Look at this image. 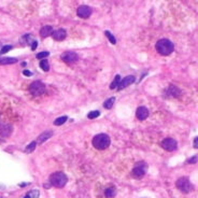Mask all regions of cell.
I'll list each match as a JSON object with an SVG mask.
<instances>
[{"mask_svg": "<svg viewBox=\"0 0 198 198\" xmlns=\"http://www.w3.org/2000/svg\"><path fill=\"white\" fill-rule=\"evenodd\" d=\"M104 35L107 36V38L109 39V41H110V42L112 44H115V43H117V39H115V37H114V36L112 35V34H111L110 31L106 30V31H104Z\"/></svg>", "mask_w": 198, "mask_h": 198, "instance_id": "cell-24", "label": "cell"}, {"mask_svg": "<svg viewBox=\"0 0 198 198\" xmlns=\"http://www.w3.org/2000/svg\"><path fill=\"white\" fill-rule=\"evenodd\" d=\"M111 139L107 134H98L93 138V145L97 150H106L109 148Z\"/></svg>", "mask_w": 198, "mask_h": 198, "instance_id": "cell-2", "label": "cell"}, {"mask_svg": "<svg viewBox=\"0 0 198 198\" xmlns=\"http://www.w3.org/2000/svg\"><path fill=\"white\" fill-rule=\"evenodd\" d=\"M52 36H53V38L55 39V40L63 41L64 39L67 37V32H66L65 29L60 28V29H57V30H54L53 34H52Z\"/></svg>", "mask_w": 198, "mask_h": 198, "instance_id": "cell-12", "label": "cell"}, {"mask_svg": "<svg viewBox=\"0 0 198 198\" xmlns=\"http://www.w3.org/2000/svg\"><path fill=\"white\" fill-rule=\"evenodd\" d=\"M99 115H100V112H99V111H97V110H96V111H91V112L87 114V117L89 119H96V117H98Z\"/></svg>", "mask_w": 198, "mask_h": 198, "instance_id": "cell-25", "label": "cell"}, {"mask_svg": "<svg viewBox=\"0 0 198 198\" xmlns=\"http://www.w3.org/2000/svg\"><path fill=\"white\" fill-rule=\"evenodd\" d=\"M136 117H137V119H140V121H143V119H148L149 117V110L148 108L145 107H139L138 109H137V111H136Z\"/></svg>", "mask_w": 198, "mask_h": 198, "instance_id": "cell-11", "label": "cell"}, {"mask_svg": "<svg viewBox=\"0 0 198 198\" xmlns=\"http://www.w3.org/2000/svg\"><path fill=\"white\" fill-rule=\"evenodd\" d=\"M24 76H31V72H30V71H28V70H25V71H24Z\"/></svg>", "mask_w": 198, "mask_h": 198, "instance_id": "cell-31", "label": "cell"}, {"mask_svg": "<svg viewBox=\"0 0 198 198\" xmlns=\"http://www.w3.org/2000/svg\"><path fill=\"white\" fill-rule=\"evenodd\" d=\"M12 45H4V46L1 47V50H0V57H1V55H3V54L8 53L10 50H12Z\"/></svg>", "mask_w": 198, "mask_h": 198, "instance_id": "cell-26", "label": "cell"}, {"mask_svg": "<svg viewBox=\"0 0 198 198\" xmlns=\"http://www.w3.org/2000/svg\"><path fill=\"white\" fill-rule=\"evenodd\" d=\"M29 91L31 93L32 96H41L45 91V85L41 81L32 82L29 86Z\"/></svg>", "mask_w": 198, "mask_h": 198, "instance_id": "cell-4", "label": "cell"}, {"mask_svg": "<svg viewBox=\"0 0 198 198\" xmlns=\"http://www.w3.org/2000/svg\"><path fill=\"white\" fill-rule=\"evenodd\" d=\"M104 195H106L107 198H113V197H115V195H117V191H115L113 187H109V189H106Z\"/></svg>", "mask_w": 198, "mask_h": 198, "instance_id": "cell-18", "label": "cell"}, {"mask_svg": "<svg viewBox=\"0 0 198 198\" xmlns=\"http://www.w3.org/2000/svg\"><path fill=\"white\" fill-rule=\"evenodd\" d=\"M67 119H68V117H67L66 115L58 117V119H56L55 121H54V125H56V126L63 125V124H65V123L67 122Z\"/></svg>", "mask_w": 198, "mask_h": 198, "instance_id": "cell-20", "label": "cell"}, {"mask_svg": "<svg viewBox=\"0 0 198 198\" xmlns=\"http://www.w3.org/2000/svg\"><path fill=\"white\" fill-rule=\"evenodd\" d=\"M27 196H28L29 198H39V191H36V189L30 191V192L27 194Z\"/></svg>", "mask_w": 198, "mask_h": 198, "instance_id": "cell-27", "label": "cell"}, {"mask_svg": "<svg viewBox=\"0 0 198 198\" xmlns=\"http://www.w3.org/2000/svg\"><path fill=\"white\" fill-rule=\"evenodd\" d=\"M76 14L81 19H88L91 15V9L87 6H80L76 10Z\"/></svg>", "mask_w": 198, "mask_h": 198, "instance_id": "cell-10", "label": "cell"}, {"mask_svg": "<svg viewBox=\"0 0 198 198\" xmlns=\"http://www.w3.org/2000/svg\"><path fill=\"white\" fill-rule=\"evenodd\" d=\"M148 171V165L143 162L141 163H138L134 167V169H132V174L136 177V178H139V179H141L143 177L145 176V173Z\"/></svg>", "mask_w": 198, "mask_h": 198, "instance_id": "cell-6", "label": "cell"}, {"mask_svg": "<svg viewBox=\"0 0 198 198\" xmlns=\"http://www.w3.org/2000/svg\"><path fill=\"white\" fill-rule=\"evenodd\" d=\"M24 198H29V197H28V196H27V195H26V196H25V197H24Z\"/></svg>", "mask_w": 198, "mask_h": 198, "instance_id": "cell-33", "label": "cell"}, {"mask_svg": "<svg viewBox=\"0 0 198 198\" xmlns=\"http://www.w3.org/2000/svg\"><path fill=\"white\" fill-rule=\"evenodd\" d=\"M54 132H51V130H47V132H42L40 136H39V138H38V141L39 143H43V142H45L47 140V139H50L52 136H53Z\"/></svg>", "mask_w": 198, "mask_h": 198, "instance_id": "cell-14", "label": "cell"}, {"mask_svg": "<svg viewBox=\"0 0 198 198\" xmlns=\"http://www.w3.org/2000/svg\"><path fill=\"white\" fill-rule=\"evenodd\" d=\"M53 34V27L52 26H43L40 30V36L41 38H47L52 36Z\"/></svg>", "mask_w": 198, "mask_h": 198, "instance_id": "cell-13", "label": "cell"}, {"mask_svg": "<svg viewBox=\"0 0 198 198\" xmlns=\"http://www.w3.org/2000/svg\"><path fill=\"white\" fill-rule=\"evenodd\" d=\"M194 148L197 149V137H196V138L194 139Z\"/></svg>", "mask_w": 198, "mask_h": 198, "instance_id": "cell-32", "label": "cell"}, {"mask_svg": "<svg viewBox=\"0 0 198 198\" xmlns=\"http://www.w3.org/2000/svg\"><path fill=\"white\" fill-rule=\"evenodd\" d=\"M17 63V58L13 57H0V65H11Z\"/></svg>", "mask_w": 198, "mask_h": 198, "instance_id": "cell-15", "label": "cell"}, {"mask_svg": "<svg viewBox=\"0 0 198 198\" xmlns=\"http://www.w3.org/2000/svg\"><path fill=\"white\" fill-rule=\"evenodd\" d=\"M0 44H1V43H0Z\"/></svg>", "mask_w": 198, "mask_h": 198, "instance_id": "cell-34", "label": "cell"}, {"mask_svg": "<svg viewBox=\"0 0 198 198\" xmlns=\"http://www.w3.org/2000/svg\"><path fill=\"white\" fill-rule=\"evenodd\" d=\"M50 182L51 184L55 187H58V189H61L64 186L66 185L67 182H68V178L64 172H54L50 178Z\"/></svg>", "mask_w": 198, "mask_h": 198, "instance_id": "cell-3", "label": "cell"}, {"mask_svg": "<svg viewBox=\"0 0 198 198\" xmlns=\"http://www.w3.org/2000/svg\"><path fill=\"white\" fill-rule=\"evenodd\" d=\"M160 145H162V148L165 149L166 151L173 152V151H176L177 148H178V142L172 138H166L160 142Z\"/></svg>", "mask_w": 198, "mask_h": 198, "instance_id": "cell-7", "label": "cell"}, {"mask_svg": "<svg viewBox=\"0 0 198 198\" xmlns=\"http://www.w3.org/2000/svg\"><path fill=\"white\" fill-rule=\"evenodd\" d=\"M174 50V45L168 39H160L156 43V51L163 56H168Z\"/></svg>", "mask_w": 198, "mask_h": 198, "instance_id": "cell-1", "label": "cell"}, {"mask_svg": "<svg viewBox=\"0 0 198 198\" xmlns=\"http://www.w3.org/2000/svg\"><path fill=\"white\" fill-rule=\"evenodd\" d=\"M119 81H121V76L119 74H117L115 76V79L112 81V83L110 84V89H114V88L117 87V85H119Z\"/></svg>", "mask_w": 198, "mask_h": 198, "instance_id": "cell-22", "label": "cell"}, {"mask_svg": "<svg viewBox=\"0 0 198 198\" xmlns=\"http://www.w3.org/2000/svg\"><path fill=\"white\" fill-rule=\"evenodd\" d=\"M36 147H37V141H32V142H30V143H29V144L27 145V147H26L25 152H26V153H31V152L35 151Z\"/></svg>", "mask_w": 198, "mask_h": 198, "instance_id": "cell-21", "label": "cell"}, {"mask_svg": "<svg viewBox=\"0 0 198 198\" xmlns=\"http://www.w3.org/2000/svg\"><path fill=\"white\" fill-rule=\"evenodd\" d=\"M196 162H197V156H196V155H195V156H193L192 158H189V159L187 160V163H189V164H195Z\"/></svg>", "mask_w": 198, "mask_h": 198, "instance_id": "cell-29", "label": "cell"}, {"mask_svg": "<svg viewBox=\"0 0 198 198\" xmlns=\"http://www.w3.org/2000/svg\"><path fill=\"white\" fill-rule=\"evenodd\" d=\"M61 60L65 61L66 64H73V63H76L78 60H79V55L74 52H65V53L61 55Z\"/></svg>", "mask_w": 198, "mask_h": 198, "instance_id": "cell-8", "label": "cell"}, {"mask_svg": "<svg viewBox=\"0 0 198 198\" xmlns=\"http://www.w3.org/2000/svg\"><path fill=\"white\" fill-rule=\"evenodd\" d=\"M114 102H115V98L111 97V98H109L108 100L104 101V107L106 108V109H111V108L113 107Z\"/></svg>", "mask_w": 198, "mask_h": 198, "instance_id": "cell-19", "label": "cell"}, {"mask_svg": "<svg viewBox=\"0 0 198 198\" xmlns=\"http://www.w3.org/2000/svg\"><path fill=\"white\" fill-rule=\"evenodd\" d=\"M40 68L43 71H49L50 70V65H49V61L46 59H42L40 61Z\"/></svg>", "mask_w": 198, "mask_h": 198, "instance_id": "cell-23", "label": "cell"}, {"mask_svg": "<svg viewBox=\"0 0 198 198\" xmlns=\"http://www.w3.org/2000/svg\"><path fill=\"white\" fill-rule=\"evenodd\" d=\"M30 45H31V50L35 51L36 49H37V46H38V42H37L36 40H34V41H32V43L30 44Z\"/></svg>", "mask_w": 198, "mask_h": 198, "instance_id": "cell-30", "label": "cell"}, {"mask_svg": "<svg viewBox=\"0 0 198 198\" xmlns=\"http://www.w3.org/2000/svg\"><path fill=\"white\" fill-rule=\"evenodd\" d=\"M49 55H50V53H49V52H40V53L37 54V56H36V57H37L38 59H44V58H45V57H47Z\"/></svg>", "mask_w": 198, "mask_h": 198, "instance_id": "cell-28", "label": "cell"}, {"mask_svg": "<svg viewBox=\"0 0 198 198\" xmlns=\"http://www.w3.org/2000/svg\"><path fill=\"white\" fill-rule=\"evenodd\" d=\"M177 187L179 191H181L182 193H189L191 189H192V185H191V182H189V180L187 177H182V178H180L176 183Z\"/></svg>", "mask_w": 198, "mask_h": 198, "instance_id": "cell-5", "label": "cell"}, {"mask_svg": "<svg viewBox=\"0 0 198 198\" xmlns=\"http://www.w3.org/2000/svg\"><path fill=\"white\" fill-rule=\"evenodd\" d=\"M11 132H12V127L10 125H8V124L2 125L0 127V132H1L2 136H9L11 134Z\"/></svg>", "mask_w": 198, "mask_h": 198, "instance_id": "cell-17", "label": "cell"}, {"mask_svg": "<svg viewBox=\"0 0 198 198\" xmlns=\"http://www.w3.org/2000/svg\"><path fill=\"white\" fill-rule=\"evenodd\" d=\"M136 81V78L134 76H127L124 79H122L119 81V85H117V91H122L124 88H126L127 86H129L130 84H132Z\"/></svg>", "mask_w": 198, "mask_h": 198, "instance_id": "cell-9", "label": "cell"}, {"mask_svg": "<svg viewBox=\"0 0 198 198\" xmlns=\"http://www.w3.org/2000/svg\"><path fill=\"white\" fill-rule=\"evenodd\" d=\"M168 94L170 95V96H172V97H179L180 94H181V91H180L179 88L177 87V86H170L169 88H168Z\"/></svg>", "mask_w": 198, "mask_h": 198, "instance_id": "cell-16", "label": "cell"}]
</instances>
